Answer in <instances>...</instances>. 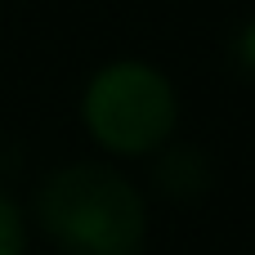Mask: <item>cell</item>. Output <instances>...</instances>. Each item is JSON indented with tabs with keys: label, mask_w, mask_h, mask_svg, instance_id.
Listing matches in <instances>:
<instances>
[{
	"label": "cell",
	"mask_w": 255,
	"mask_h": 255,
	"mask_svg": "<svg viewBox=\"0 0 255 255\" xmlns=\"http://www.w3.org/2000/svg\"><path fill=\"white\" fill-rule=\"evenodd\" d=\"M27 251V224H22V211L18 202L0 188V255H22Z\"/></svg>",
	"instance_id": "5"
},
{
	"label": "cell",
	"mask_w": 255,
	"mask_h": 255,
	"mask_svg": "<svg viewBox=\"0 0 255 255\" xmlns=\"http://www.w3.org/2000/svg\"><path fill=\"white\" fill-rule=\"evenodd\" d=\"M211 161L197 143H161L152 161V188L166 202H202L211 193Z\"/></svg>",
	"instance_id": "3"
},
{
	"label": "cell",
	"mask_w": 255,
	"mask_h": 255,
	"mask_svg": "<svg viewBox=\"0 0 255 255\" xmlns=\"http://www.w3.org/2000/svg\"><path fill=\"white\" fill-rule=\"evenodd\" d=\"M224 58H229V67H233L238 81L255 85V13L242 18V22L224 36Z\"/></svg>",
	"instance_id": "4"
},
{
	"label": "cell",
	"mask_w": 255,
	"mask_h": 255,
	"mask_svg": "<svg viewBox=\"0 0 255 255\" xmlns=\"http://www.w3.org/2000/svg\"><path fill=\"white\" fill-rule=\"evenodd\" d=\"M81 117L99 148L117 157H148L161 143H170L179 126V99L152 63L117 58L90 76Z\"/></svg>",
	"instance_id": "2"
},
{
	"label": "cell",
	"mask_w": 255,
	"mask_h": 255,
	"mask_svg": "<svg viewBox=\"0 0 255 255\" xmlns=\"http://www.w3.org/2000/svg\"><path fill=\"white\" fill-rule=\"evenodd\" d=\"M36 224L67 255H139L148 242V202L112 166L72 161L36 188Z\"/></svg>",
	"instance_id": "1"
}]
</instances>
